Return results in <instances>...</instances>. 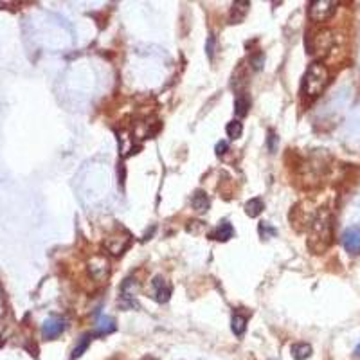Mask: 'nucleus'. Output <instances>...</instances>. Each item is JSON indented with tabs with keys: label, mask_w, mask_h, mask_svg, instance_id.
Instances as JSON below:
<instances>
[{
	"label": "nucleus",
	"mask_w": 360,
	"mask_h": 360,
	"mask_svg": "<svg viewBox=\"0 0 360 360\" xmlns=\"http://www.w3.org/2000/svg\"><path fill=\"white\" fill-rule=\"evenodd\" d=\"M249 2H234L233 4V11H231V17H229V20H231V24H238L241 22L245 18V15H247V11H249Z\"/></svg>",
	"instance_id": "obj_10"
},
{
	"label": "nucleus",
	"mask_w": 360,
	"mask_h": 360,
	"mask_svg": "<svg viewBox=\"0 0 360 360\" xmlns=\"http://www.w3.org/2000/svg\"><path fill=\"white\" fill-rule=\"evenodd\" d=\"M112 332H116V321L112 317H99L96 322V335H108Z\"/></svg>",
	"instance_id": "obj_11"
},
{
	"label": "nucleus",
	"mask_w": 360,
	"mask_h": 360,
	"mask_svg": "<svg viewBox=\"0 0 360 360\" xmlns=\"http://www.w3.org/2000/svg\"><path fill=\"white\" fill-rule=\"evenodd\" d=\"M328 83H330V72H328L326 65L321 63V61H315V63H312L308 67L306 74L303 76L301 90L308 97H317V96H321L324 92Z\"/></svg>",
	"instance_id": "obj_2"
},
{
	"label": "nucleus",
	"mask_w": 360,
	"mask_h": 360,
	"mask_svg": "<svg viewBox=\"0 0 360 360\" xmlns=\"http://www.w3.org/2000/svg\"><path fill=\"white\" fill-rule=\"evenodd\" d=\"M90 340H92V338H90V335H89V333H85L83 337L79 338V342L76 344V348L72 349L71 359H72V360L79 359V357H81V355H83L85 351H87V348H89V346H90Z\"/></svg>",
	"instance_id": "obj_15"
},
{
	"label": "nucleus",
	"mask_w": 360,
	"mask_h": 360,
	"mask_svg": "<svg viewBox=\"0 0 360 360\" xmlns=\"http://www.w3.org/2000/svg\"><path fill=\"white\" fill-rule=\"evenodd\" d=\"M215 150H216V155L223 157V153H227V151H229V144L225 143V141H220V143L216 144Z\"/></svg>",
	"instance_id": "obj_20"
},
{
	"label": "nucleus",
	"mask_w": 360,
	"mask_h": 360,
	"mask_svg": "<svg viewBox=\"0 0 360 360\" xmlns=\"http://www.w3.org/2000/svg\"><path fill=\"white\" fill-rule=\"evenodd\" d=\"M265 233H268L270 236H274V234H276V229L272 227V225H268L266 222H263V223H260V234H261V238L265 236Z\"/></svg>",
	"instance_id": "obj_19"
},
{
	"label": "nucleus",
	"mask_w": 360,
	"mask_h": 360,
	"mask_svg": "<svg viewBox=\"0 0 360 360\" xmlns=\"http://www.w3.org/2000/svg\"><path fill=\"white\" fill-rule=\"evenodd\" d=\"M213 49H215V36H211L209 44H207V54H209V56L215 54V50H213Z\"/></svg>",
	"instance_id": "obj_21"
},
{
	"label": "nucleus",
	"mask_w": 360,
	"mask_h": 360,
	"mask_svg": "<svg viewBox=\"0 0 360 360\" xmlns=\"http://www.w3.org/2000/svg\"><path fill=\"white\" fill-rule=\"evenodd\" d=\"M130 243H132L130 233L124 231V229H119L117 233L110 234V236L105 240V249L108 250V254H112V256H121L122 252L130 247Z\"/></svg>",
	"instance_id": "obj_4"
},
{
	"label": "nucleus",
	"mask_w": 360,
	"mask_h": 360,
	"mask_svg": "<svg viewBox=\"0 0 360 360\" xmlns=\"http://www.w3.org/2000/svg\"><path fill=\"white\" fill-rule=\"evenodd\" d=\"M191 205H193V209L196 211V213L204 215V213H207V209H209L211 200L204 191H196V193L193 194V198H191Z\"/></svg>",
	"instance_id": "obj_9"
},
{
	"label": "nucleus",
	"mask_w": 360,
	"mask_h": 360,
	"mask_svg": "<svg viewBox=\"0 0 360 360\" xmlns=\"http://www.w3.org/2000/svg\"><path fill=\"white\" fill-rule=\"evenodd\" d=\"M250 105H252V101H250V96L249 94H240L236 97V105H234V112H236V116L240 117H245L249 114L250 110Z\"/></svg>",
	"instance_id": "obj_12"
},
{
	"label": "nucleus",
	"mask_w": 360,
	"mask_h": 360,
	"mask_svg": "<svg viewBox=\"0 0 360 360\" xmlns=\"http://www.w3.org/2000/svg\"><path fill=\"white\" fill-rule=\"evenodd\" d=\"M263 209H265V204H263V200L261 198H252L245 204V213H247L250 218L260 216L261 213H263Z\"/></svg>",
	"instance_id": "obj_13"
},
{
	"label": "nucleus",
	"mask_w": 360,
	"mask_h": 360,
	"mask_svg": "<svg viewBox=\"0 0 360 360\" xmlns=\"http://www.w3.org/2000/svg\"><path fill=\"white\" fill-rule=\"evenodd\" d=\"M312 355V346L306 342H297L292 346V357L295 360H306Z\"/></svg>",
	"instance_id": "obj_14"
},
{
	"label": "nucleus",
	"mask_w": 360,
	"mask_h": 360,
	"mask_svg": "<svg viewBox=\"0 0 360 360\" xmlns=\"http://www.w3.org/2000/svg\"><path fill=\"white\" fill-rule=\"evenodd\" d=\"M211 236L216 240V241H227L234 236V229L231 225V222L227 220H222V222L216 225V229L211 233Z\"/></svg>",
	"instance_id": "obj_8"
},
{
	"label": "nucleus",
	"mask_w": 360,
	"mask_h": 360,
	"mask_svg": "<svg viewBox=\"0 0 360 360\" xmlns=\"http://www.w3.org/2000/svg\"><path fill=\"white\" fill-rule=\"evenodd\" d=\"M225 130H227L229 139L236 141V139H240V137H241V133H243V124H241L240 121H231Z\"/></svg>",
	"instance_id": "obj_17"
},
{
	"label": "nucleus",
	"mask_w": 360,
	"mask_h": 360,
	"mask_svg": "<svg viewBox=\"0 0 360 360\" xmlns=\"http://www.w3.org/2000/svg\"><path fill=\"white\" fill-rule=\"evenodd\" d=\"M67 328V321L63 317L60 315H52V317H47L42 324V335L44 338L47 340H52V338H58L61 333L65 332Z\"/></svg>",
	"instance_id": "obj_5"
},
{
	"label": "nucleus",
	"mask_w": 360,
	"mask_h": 360,
	"mask_svg": "<svg viewBox=\"0 0 360 360\" xmlns=\"http://www.w3.org/2000/svg\"><path fill=\"white\" fill-rule=\"evenodd\" d=\"M332 215L328 209H321L317 213L315 220L312 222V231H310V240L308 245L315 254H322L324 250L332 243Z\"/></svg>",
	"instance_id": "obj_1"
},
{
	"label": "nucleus",
	"mask_w": 360,
	"mask_h": 360,
	"mask_svg": "<svg viewBox=\"0 0 360 360\" xmlns=\"http://www.w3.org/2000/svg\"><path fill=\"white\" fill-rule=\"evenodd\" d=\"M231 328H233V333L236 337H241L245 333V328H247V317L245 315H234L233 321H231Z\"/></svg>",
	"instance_id": "obj_16"
},
{
	"label": "nucleus",
	"mask_w": 360,
	"mask_h": 360,
	"mask_svg": "<svg viewBox=\"0 0 360 360\" xmlns=\"http://www.w3.org/2000/svg\"><path fill=\"white\" fill-rule=\"evenodd\" d=\"M266 146H268V151H274L277 150V135L274 132H268V139H266Z\"/></svg>",
	"instance_id": "obj_18"
},
{
	"label": "nucleus",
	"mask_w": 360,
	"mask_h": 360,
	"mask_svg": "<svg viewBox=\"0 0 360 360\" xmlns=\"http://www.w3.org/2000/svg\"><path fill=\"white\" fill-rule=\"evenodd\" d=\"M151 287H153V299H155L157 303L164 305V303L169 301V297H171V288H169V285H168V281L164 277H161V276L153 277Z\"/></svg>",
	"instance_id": "obj_6"
},
{
	"label": "nucleus",
	"mask_w": 360,
	"mask_h": 360,
	"mask_svg": "<svg viewBox=\"0 0 360 360\" xmlns=\"http://www.w3.org/2000/svg\"><path fill=\"white\" fill-rule=\"evenodd\" d=\"M355 355H357V357H360V344L357 346V349H355Z\"/></svg>",
	"instance_id": "obj_22"
},
{
	"label": "nucleus",
	"mask_w": 360,
	"mask_h": 360,
	"mask_svg": "<svg viewBox=\"0 0 360 360\" xmlns=\"http://www.w3.org/2000/svg\"><path fill=\"white\" fill-rule=\"evenodd\" d=\"M342 245L349 254H360V229L359 227L348 229L342 236Z\"/></svg>",
	"instance_id": "obj_7"
},
{
	"label": "nucleus",
	"mask_w": 360,
	"mask_h": 360,
	"mask_svg": "<svg viewBox=\"0 0 360 360\" xmlns=\"http://www.w3.org/2000/svg\"><path fill=\"white\" fill-rule=\"evenodd\" d=\"M337 2L335 0H315L310 4L308 15L313 22H326L333 17V13L337 11Z\"/></svg>",
	"instance_id": "obj_3"
}]
</instances>
